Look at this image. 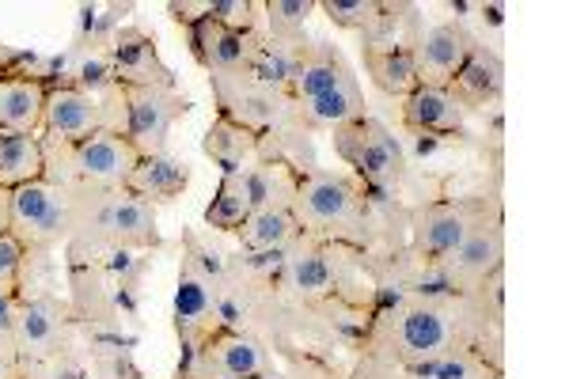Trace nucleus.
Listing matches in <instances>:
<instances>
[{
  "label": "nucleus",
  "instance_id": "nucleus-33",
  "mask_svg": "<svg viewBox=\"0 0 569 379\" xmlns=\"http://www.w3.org/2000/svg\"><path fill=\"white\" fill-rule=\"evenodd\" d=\"M42 80V84H58V64L53 58H42V53L31 50H16V46L0 42V80Z\"/></svg>",
  "mask_w": 569,
  "mask_h": 379
},
{
  "label": "nucleus",
  "instance_id": "nucleus-16",
  "mask_svg": "<svg viewBox=\"0 0 569 379\" xmlns=\"http://www.w3.org/2000/svg\"><path fill=\"white\" fill-rule=\"evenodd\" d=\"M118 88H176V72L160 58V46L141 27H122L110 42Z\"/></svg>",
  "mask_w": 569,
  "mask_h": 379
},
{
  "label": "nucleus",
  "instance_id": "nucleus-22",
  "mask_svg": "<svg viewBox=\"0 0 569 379\" xmlns=\"http://www.w3.org/2000/svg\"><path fill=\"white\" fill-rule=\"evenodd\" d=\"M361 58H365V69H369L372 84L391 99H407L421 80H418V61H415V50L410 42L402 39H391V42H372V46H361Z\"/></svg>",
  "mask_w": 569,
  "mask_h": 379
},
{
  "label": "nucleus",
  "instance_id": "nucleus-24",
  "mask_svg": "<svg viewBox=\"0 0 569 379\" xmlns=\"http://www.w3.org/2000/svg\"><path fill=\"white\" fill-rule=\"evenodd\" d=\"M297 118L311 137L323 133V129L330 133V129H338V126H350L357 118H365V91L353 77V80H346V84H338V88L323 91V96L300 103Z\"/></svg>",
  "mask_w": 569,
  "mask_h": 379
},
{
  "label": "nucleus",
  "instance_id": "nucleus-8",
  "mask_svg": "<svg viewBox=\"0 0 569 379\" xmlns=\"http://www.w3.org/2000/svg\"><path fill=\"white\" fill-rule=\"evenodd\" d=\"M493 193H475V198H429L418 206H407V247L429 270H440L448 258L456 255V247L463 243V236L471 232V225L479 220Z\"/></svg>",
  "mask_w": 569,
  "mask_h": 379
},
{
  "label": "nucleus",
  "instance_id": "nucleus-25",
  "mask_svg": "<svg viewBox=\"0 0 569 379\" xmlns=\"http://www.w3.org/2000/svg\"><path fill=\"white\" fill-rule=\"evenodd\" d=\"M251 212H254V174L251 168H243L232 174H220V187L201 217H206V228H213V232L236 236Z\"/></svg>",
  "mask_w": 569,
  "mask_h": 379
},
{
  "label": "nucleus",
  "instance_id": "nucleus-18",
  "mask_svg": "<svg viewBox=\"0 0 569 379\" xmlns=\"http://www.w3.org/2000/svg\"><path fill=\"white\" fill-rule=\"evenodd\" d=\"M353 80V69L346 61V53L338 50L335 42H319L308 39L292 58V72H289V99L292 103H308V99L323 96V91Z\"/></svg>",
  "mask_w": 569,
  "mask_h": 379
},
{
  "label": "nucleus",
  "instance_id": "nucleus-26",
  "mask_svg": "<svg viewBox=\"0 0 569 379\" xmlns=\"http://www.w3.org/2000/svg\"><path fill=\"white\" fill-rule=\"evenodd\" d=\"M262 137L247 133L243 126L228 122V118H213V126L206 129L201 137V152L217 163L220 174H232V171H243L251 163L262 160Z\"/></svg>",
  "mask_w": 569,
  "mask_h": 379
},
{
  "label": "nucleus",
  "instance_id": "nucleus-35",
  "mask_svg": "<svg viewBox=\"0 0 569 379\" xmlns=\"http://www.w3.org/2000/svg\"><path fill=\"white\" fill-rule=\"evenodd\" d=\"M23 243L12 232L0 236V292L20 296V277H23Z\"/></svg>",
  "mask_w": 569,
  "mask_h": 379
},
{
  "label": "nucleus",
  "instance_id": "nucleus-2",
  "mask_svg": "<svg viewBox=\"0 0 569 379\" xmlns=\"http://www.w3.org/2000/svg\"><path fill=\"white\" fill-rule=\"evenodd\" d=\"M152 270V255L144 251H66L69 311L80 327V338L114 335L133 322L141 303V281Z\"/></svg>",
  "mask_w": 569,
  "mask_h": 379
},
{
  "label": "nucleus",
  "instance_id": "nucleus-28",
  "mask_svg": "<svg viewBox=\"0 0 569 379\" xmlns=\"http://www.w3.org/2000/svg\"><path fill=\"white\" fill-rule=\"evenodd\" d=\"M46 179V152L39 133H0V187L20 190Z\"/></svg>",
  "mask_w": 569,
  "mask_h": 379
},
{
  "label": "nucleus",
  "instance_id": "nucleus-38",
  "mask_svg": "<svg viewBox=\"0 0 569 379\" xmlns=\"http://www.w3.org/2000/svg\"><path fill=\"white\" fill-rule=\"evenodd\" d=\"M12 232V190L0 187V236Z\"/></svg>",
  "mask_w": 569,
  "mask_h": 379
},
{
  "label": "nucleus",
  "instance_id": "nucleus-23",
  "mask_svg": "<svg viewBox=\"0 0 569 379\" xmlns=\"http://www.w3.org/2000/svg\"><path fill=\"white\" fill-rule=\"evenodd\" d=\"M305 236L300 232V220L292 206H259L251 212V217L243 220V228L236 232L240 239V251L247 255H262V251H284V247H292L297 239Z\"/></svg>",
  "mask_w": 569,
  "mask_h": 379
},
{
  "label": "nucleus",
  "instance_id": "nucleus-17",
  "mask_svg": "<svg viewBox=\"0 0 569 379\" xmlns=\"http://www.w3.org/2000/svg\"><path fill=\"white\" fill-rule=\"evenodd\" d=\"M103 129V107H99L96 96H84V91L58 84L46 91V110H42V129L39 137L53 144H77L84 137L99 133Z\"/></svg>",
  "mask_w": 569,
  "mask_h": 379
},
{
  "label": "nucleus",
  "instance_id": "nucleus-36",
  "mask_svg": "<svg viewBox=\"0 0 569 379\" xmlns=\"http://www.w3.org/2000/svg\"><path fill=\"white\" fill-rule=\"evenodd\" d=\"M206 8H209V0H171L168 12H171V20H176V23L194 27L201 16H206Z\"/></svg>",
  "mask_w": 569,
  "mask_h": 379
},
{
  "label": "nucleus",
  "instance_id": "nucleus-39",
  "mask_svg": "<svg viewBox=\"0 0 569 379\" xmlns=\"http://www.w3.org/2000/svg\"><path fill=\"white\" fill-rule=\"evenodd\" d=\"M0 365H16V341L4 330H0Z\"/></svg>",
  "mask_w": 569,
  "mask_h": 379
},
{
  "label": "nucleus",
  "instance_id": "nucleus-13",
  "mask_svg": "<svg viewBox=\"0 0 569 379\" xmlns=\"http://www.w3.org/2000/svg\"><path fill=\"white\" fill-rule=\"evenodd\" d=\"M126 91V141L137 156L168 152L171 126L190 114V99L179 88H122Z\"/></svg>",
  "mask_w": 569,
  "mask_h": 379
},
{
  "label": "nucleus",
  "instance_id": "nucleus-27",
  "mask_svg": "<svg viewBox=\"0 0 569 379\" xmlns=\"http://www.w3.org/2000/svg\"><path fill=\"white\" fill-rule=\"evenodd\" d=\"M46 91L42 80H0V133H39Z\"/></svg>",
  "mask_w": 569,
  "mask_h": 379
},
{
  "label": "nucleus",
  "instance_id": "nucleus-14",
  "mask_svg": "<svg viewBox=\"0 0 569 379\" xmlns=\"http://www.w3.org/2000/svg\"><path fill=\"white\" fill-rule=\"evenodd\" d=\"M187 42L194 61L209 77H243L251 69V61L259 58L266 27L262 31H232V27H220L209 16H201L194 27H187Z\"/></svg>",
  "mask_w": 569,
  "mask_h": 379
},
{
  "label": "nucleus",
  "instance_id": "nucleus-20",
  "mask_svg": "<svg viewBox=\"0 0 569 379\" xmlns=\"http://www.w3.org/2000/svg\"><path fill=\"white\" fill-rule=\"evenodd\" d=\"M501 91H505L501 53L486 42L475 46L471 58L463 61V69L456 72L452 84H448V96H452L463 110H486V107L501 103Z\"/></svg>",
  "mask_w": 569,
  "mask_h": 379
},
{
  "label": "nucleus",
  "instance_id": "nucleus-29",
  "mask_svg": "<svg viewBox=\"0 0 569 379\" xmlns=\"http://www.w3.org/2000/svg\"><path fill=\"white\" fill-rule=\"evenodd\" d=\"M130 12L133 4H80L69 50H110L114 34L122 31V16Z\"/></svg>",
  "mask_w": 569,
  "mask_h": 379
},
{
  "label": "nucleus",
  "instance_id": "nucleus-30",
  "mask_svg": "<svg viewBox=\"0 0 569 379\" xmlns=\"http://www.w3.org/2000/svg\"><path fill=\"white\" fill-rule=\"evenodd\" d=\"M311 12H319L316 0H266L262 4L266 39L278 42V46L308 42V16Z\"/></svg>",
  "mask_w": 569,
  "mask_h": 379
},
{
  "label": "nucleus",
  "instance_id": "nucleus-6",
  "mask_svg": "<svg viewBox=\"0 0 569 379\" xmlns=\"http://www.w3.org/2000/svg\"><path fill=\"white\" fill-rule=\"evenodd\" d=\"M42 152H46V179L72 193L126 190L137 160H141L137 148L122 133H110V129H99V133H91L77 144L42 141Z\"/></svg>",
  "mask_w": 569,
  "mask_h": 379
},
{
  "label": "nucleus",
  "instance_id": "nucleus-32",
  "mask_svg": "<svg viewBox=\"0 0 569 379\" xmlns=\"http://www.w3.org/2000/svg\"><path fill=\"white\" fill-rule=\"evenodd\" d=\"M16 376L20 379H88L84 341L58 349V353L34 357V360H16Z\"/></svg>",
  "mask_w": 569,
  "mask_h": 379
},
{
  "label": "nucleus",
  "instance_id": "nucleus-12",
  "mask_svg": "<svg viewBox=\"0 0 569 379\" xmlns=\"http://www.w3.org/2000/svg\"><path fill=\"white\" fill-rule=\"evenodd\" d=\"M12 341H16V360H34L46 353H58L66 346H77L80 327L69 311V300L61 292H39V296H20L12 319Z\"/></svg>",
  "mask_w": 569,
  "mask_h": 379
},
{
  "label": "nucleus",
  "instance_id": "nucleus-1",
  "mask_svg": "<svg viewBox=\"0 0 569 379\" xmlns=\"http://www.w3.org/2000/svg\"><path fill=\"white\" fill-rule=\"evenodd\" d=\"M505 273L490 277L475 296L448 292L445 285H418L402 292H372L369 316L357 330V357L391 368H415L445 357L448 349H501Z\"/></svg>",
  "mask_w": 569,
  "mask_h": 379
},
{
  "label": "nucleus",
  "instance_id": "nucleus-41",
  "mask_svg": "<svg viewBox=\"0 0 569 379\" xmlns=\"http://www.w3.org/2000/svg\"><path fill=\"white\" fill-rule=\"evenodd\" d=\"M0 379H20L16 376V365H0Z\"/></svg>",
  "mask_w": 569,
  "mask_h": 379
},
{
  "label": "nucleus",
  "instance_id": "nucleus-3",
  "mask_svg": "<svg viewBox=\"0 0 569 379\" xmlns=\"http://www.w3.org/2000/svg\"><path fill=\"white\" fill-rule=\"evenodd\" d=\"M289 206L300 220V232L311 239L346 247L353 255H369L380 247L376 193L361 187L353 174H338L327 168H297Z\"/></svg>",
  "mask_w": 569,
  "mask_h": 379
},
{
  "label": "nucleus",
  "instance_id": "nucleus-9",
  "mask_svg": "<svg viewBox=\"0 0 569 379\" xmlns=\"http://www.w3.org/2000/svg\"><path fill=\"white\" fill-rule=\"evenodd\" d=\"M77 198L80 193L50 179L12 190V236L23 243V251L53 255L58 247H66L77 225Z\"/></svg>",
  "mask_w": 569,
  "mask_h": 379
},
{
  "label": "nucleus",
  "instance_id": "nucleus-15",
  "mask_svg": "<svg viewBox=\"0 0 569 379\" xmlns=\"http://www.w3.org/2000/svg\"><path fill=\"white\" fill-rule=\"evenodd\" d=\"M479 39L471 34V27L463 20H445L433 27H421L415 39V61H418V80L433 88H448L452 77L463 69V61L471 58V50Z\"/></svg>",
  "mask_w": 569,
  "mask_h": 379
},
{
  "label": "nucleus",
  "instance_id": "nucleus-34",
  "mask_svg": "<svg viewBox=\"0 0 569 379\" xmlns=\"http://www.w3.org/2000/svg\"><path fill=\"white\" fill-rule=\"evenodd\" d=\"M206 16L232 31H262V4L254 0H209Z\"/></svg>",
  "mask_w": 569,
  "mask_h": 379
},
{
  "label": "nucleus",
  "instance_id": "nucleus-11",
  "mask_svg": "<svg viewBox=\"0 0 569 379\" xmlns=\"http://www.w3.org/2000/svg\"><path fill=\"white\" fill-rule=\"evenodd\" d=\"M273 365L270 346L251 330L220 327L213 330L194 353L179 357L176 379H259Z\"/></svg>",
  "mask_w": 569,
  "mask_h": 379
},
{
  "label": "nucleus",
  "instance_id": "nucleus-10",
  "mask_svg": "<svg viewBox=\"0 0 569 379\" xmlns=\"http://www.w3.org/2000/svg\"><path fill=\"white\" fill-rule=\"evenodd\" d=\"M498 273H505V217L501 198L493 193L479 212V220L471 225V232L463 236V243L456 247V255L437 270V281L448 292L475 296Z\"/></svg>",
  "mask_w": 569,
  "mask_h": 379
},
{
  "label": "nucleus",
  "instance_id": "nucleus-37",
  "mask_svg": "<svg viewBox=\"0 0 569 379\" xmlns=\"http://www.w3.org/2000/svg\"><path fill=\"white\" fill-rule=\"evenodd\" d=\"M16 303H20V296H8V292H0V330H4V335H12Z\"/></svg>",
  "mask_w": 569,
  "mask_h": 379
},
{
  "label": "nucleus",
  "instance_id": "nucleus-40",
  "mask_svg": "<svg viewBox=\"0 0 569 379\" xmlns=\"http://www.w3.org/2000/svg\"><path fill=\"white\" fill-rule=\"evenodd\" d=\"M259 379H297V376H292V372H281V368H270V372L259 376Z\"/></svg>",
  "mask_w": 569,
  "mask_h": 379
},
{
  "label": "nucleus",
  "instance_id": "nucleus-31",
  "mask_svg": "<svg viewBox=\"0 0 569 379\" xmlns=\"http://www.w3.org/2000/svg\"><path fill=\"white\" fill-rule=\"evenodd\" d=\"M84 349H88V379H144L126 338L114 335L84 338Z\"/></svg>",
  "mask_w": 569,
  "mask_h": 379
},
{
  "label": "nucleus",
  "instance_id": "nucleus-21",
  "mask_svg": "<svg viewBox=\"0 0 569 379\" xmlns=\"http://www.w3.org/2000/svg\"><path fill=\"white\" fill-rule=\"evenodd\" d=\"M187 187H190V168L171 152L141 156L130 174V182H126V190H130L133 198L149 201L152 209L176 206L182 193H187Z\"/></svg>",
  "mask_w": 569,
  "mask_h": 379
},
{
  "label": "nucleus",
  "instance_id": "nucleus-5",
  "mask_svg": "<svg viewBox=\"0 0 569 379\" xmlns=\"http://www.w3.org/2000/svg\"><path fill=\"white\" fill-rule=\"evenodd\" d=\"M163 236L156 225V209L149 201L133 198L130 190L110 193H80L77 225L66 251L96 255V251H160Z\"/></svg>",
  "mask_w": 569,
  "mask_h": 379
},
{
  "label": "nucleus",
  "instance_id": "nucleus-4",
  "mask_svg": "<svg viewBox=\"0 0 569 379\" xmlns=\"http://www.w3.org/2000/svg\"><path fill=\"white\" fill-rule=\"evenodd\" d=\"M228 289V255L209 236L182 232L179 285L171 303V327L179 338V357L194 353L213 330H220V303Z\"/></svg>",
  "mask_w": 569,
  "mask_h": 379
},
{
  "label": "nucleus",
  "instance_id": "nucleus-7",
  "mask_svg": "<svg viewBox=\"0 0 569 379\" xmlns=\"http://www.w3.org/2000/svg\"><path fill=\"white\" fill-rule=\"evenodd\" d=\"M330 141H335L338 160L350 168V174L361 187H369L372 193H383V198H395L399 187L407 182L410 163L402 144L395 141V133L380 118H357L350 126L330 129Z\"/></svg>",
  "mask_w": 569,
  "mask_h": 379
},
{
  "label": "nucleus",
  "instance_id": "nucleus-19",
  "mask_svg": "<svg viewBox=\"0 0 569 379\" xmlns=\"http://www.w3.org/2000/svg\"><path fill=\"white\" fill-rule=\"evenodd\" d=\"M402 126L426 141H452L467 133V110L448 96V88L418 84L402 99Z\"/></svg>",
  "mask_w": 569,
  "mask_h": 379
}]
</instances>
